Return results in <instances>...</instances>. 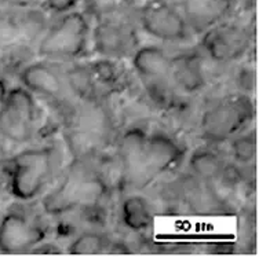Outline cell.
Instances as JSON below:
<instances>
[{"instance_id": "cell-7", "label": "cell", "mask_w": 259, "mask_h": 257, "mask_svg": "<svg viewBox=\"0 0 259 257\" xmlns=\"http://www.w3.org/2000/svg\"><path fill=\"white\" fill-rule=\"evenodd\" d=\"M251 30L239 22L225 21L201 35L200 47L215 64H230L247 53Z\"/></svg>"}, {"instance_id": "cell-12", "label": "cell", "mask_w": 259, "mask_h": 257, "mask_svg": "<svg viewBox=\"0 0 259 257\" xmlns=\"http://www.w3.org/2000/svg\"><path fill=\"white\" fill-rule=\"evenodd\" d=\"M178 6L192 35L201 36L229 20L237 0H180Z\"/></svg>"}, {"instance_id": "cell-11", "label": "cell", "mask_w": 259, "mask_h": 257, "mask_svg": "<svg viewBox=\"0 0 259 257\" xmlns=\"http://www.w3.org/2000/svg\"><path fill=\"white\" fill-rule=\"evenodd\" d=\"M184 156L182 144L169 134L163 131L148 134L144 144V165L150 182L175 168Z\"/></svg>"}, {"instance_id": "cell-4", "label": "cell", "mask_w": 259, "mask_h": 257, "mask_svg": "<svg viewBox=\"0 0 259 257\" xmlns=\"http://www.w3.org/2000/svg\"><path fill=\"white\" fill-rule=\"evenodd\" d=\"M256 109L248 94H233L222 98L201 116L200 134L209 143H224L244 131L252 123Z\"/></svg>"}, {"instance_id": "cell-20", "label": "cell", "mask_w": 259, "mask_h": 257, "mask_svg": "<svg viewBox=\"0 0 259 257\" xmlns=\"http://www.w3.org/2000/svg\"><path fill=\"white\" fill-rule=\"evenodd\" d=\"M109 238L97 230H90L79 234L68 245L69 254H102L109 245Z\"/></svg>"}, {"instance_id": "cell-14", "label": "cell", "mask_w": 259, "mask_h": 257, "mask_svg": "<svg viewBox=\"0 0 259 257\" xmlns=\"http://www.w3.org/2000/svg\"><path fill=\"white\" fill-rule=\"evenodd\" d=\"M21 85L30 94L46 98H60L64 94V79L55 68L46 62H33L24 66L18 74Z\"/></svg>"}, {"instance_id": "cell-16", "label": "cell", "mask_w": 259, "mask_h": 257, "mask_svg": "<svg viewBox=\"0 0 259 257\" xmlns=\"http://www.w3.org/2000/svg\"><path fill=\"white\" fill-rule=\"evenodd\" d=\"M120 222L128 231L141 234L153 224V211L149 201L138 194H131L121 201Z\"/></svg>"}, {"instance_id": "cell-25", "label": "cell", "mask_w": 259, "mask_h": 257, "mask_svg": "<svg viewBox=\"0 0 259 257\" xmlns=\"http://www.w3.org/2000/svg\"><path fill=\"white\" fill-rule=\"evenodd\" d=\"M30 253H37V254H55V253H62V249L57 246L54 242H45V241H41V242L32 249V252Z\"/></svg>"}, {"instance_id": "cell-26", "label": "cell", "mask_w": 259, "mask_h": 257, "mask_svg": "<svg viewBox=\"0 0 259 257\" xmlns=\"http://www.w3.org/2000/svg\"><path fill=\"white\" fill-rule=\"evenodd\" d=\"M130 252H131L130 247L123 241H109V245L106 247V252L105 253H109V254H125V253Z\"/></svg>"}, {"instance_id": "cell-18", "label": "cell", "mask_w": 259, "mask_h": 257, "mask_svg": "<svg viewBox=\"0 0 259 257\" xmlns=\"http://www.w3.org/2000/svg\"><path fill=\"white\" fill-rule=\"evenodd\" d=\"M101 142H102V136L94 129L79 127L66 132V143L69 146L72 154L75 156V160L87 161L91 159L95 151L100 148Z\"/></svg>"}, {"instance_id": "cell-19", "label": "cell", "mask_w": 259, "mask_h": 257, "mask_svg": "<svg viewBox=\"0 0 259 257\" xmlns=\"http://www.w3.org/2000/svg\"><path fill=\"white\" fill-rule=\"evenodd\" d=\"M84 13L95 21L131 14L135 10L134 0H81Z\"/></svg>"}, {"instance_id": "cell-24", "label": "cell", "mask_w": 259, "mask_h": 257, "mask_svg": "<svg viewBox=\"0 0 259 257\" xmlns=\"http://www.w3.org/2000/svg\"><path fill=\"white\" fill-rule=\"evenodd\" d=\"M81 0H41L43 9L47 13L57 15V17L76 10Z\"/></svg>"}, {"instance_id": "cell-21", "label": "cell", "mask_w": 259, "mask_h": 257, "mask_svg": "<svg viewBox=\"0 0 259 257\" xmlns=\"http://www.w3.org/2000/svg\"><path fill=\"white\" fill-rule=\"evenodd\" d=\"M256 151H258V139L255 129L241 131L230 139V153L237 164H243V165L252 164L256 159Z\"/></svg>"}, {"instance_id": "cell-10", "label": "cell", "mask_w": 259, "mask_h": 257, "mask_svg": "<svg viewBox=\"0 0 259 257\" xmlns=\"http://www.w3.org/2000/svg\"><path fill=\"white\" fill-rule=\"evenodd\" d=\"M146 136L148 134L144 129L134 127L125 131L119 143L121 180L135 190H142L152 183L144 165V144Z\"/></svg>"}, {"instance_id": "cell-2", "label": "cell", "mask_w": 259, "mask_h": 257, "mask_svg": "<svg viewBox=\"0 0 259 257\" xmlns=\"http://www.w3.org/2000/svg\"><path fill=\"white\" fill-rule=\"evenodd\" d=\"M9 188L18 201H32L43 193L57 168L54 146L21 150L6 163Z\"/></svg>"}, {"instance_id": "cell-6", "label": "cell", "mask_w": 259, "mask_h": 257, "mask_svg": "<svg viewBox=\"0 0 259 257\" xmlns=\"http://www.w3.org/2000/svg\"><path fill=\"white\" fill-rule=\"evenodd\" d=\"M37 106L22 85L7 91L0 105V135L14 143H26L35 134Z\"/></svg>"}, {"instance_id": "cell-5", "label": "cell", "mask_w": 259, "mask_h": 257, "mask_svg": "<svg viewBox=\"0 0 259 257\" xmlns=\"http://www.w3.org/2000/svg\"><path fill=\"white\" fill-rule=\"evenodd\" d=\"M134 11L141 29L153 39L185 43L192 37L180 6L172 0H146Z\"/></svg>"}, {"instance_id": "cell-15", "label": "cell", "mask_w": 259, "mask_h": 257, "mask_svg": "<svg viewBox=\"0 0 259 257\" xmlns=\"http://www.w3.org/2000/svg\"><path fill=\"white\" fill-rule=\"evenodd\" d=\"M171 57L160 45H142L133 53V68L137 74L148 81L168 80V69Z\"/></svg>"}, {"instance_id": "cell-28", "label": "cell", "mask_w": 259, "mask_h": 257, "mask_svg": "<svg viewBox=\"0 0 259 257\" xmlns=\"http://www.w3.org/2000/svg\"><path fill=\"white\" fill-rule=\"evenodd\" d=\"M7 91H9V88H7V85H6L5 80L0 79V105H2V102L5 100Z\"/></svg>"}, {"instance_id": "cell-8", "label": "cell", "mask_w": 259, "mask_h": 257, "mask_svg": "<svg viewBox=\"0 0 259 257\" xmlns=\"http://www.w3.org/2000/svg\"><path fill=\"white\" fill-rule=\"evenodd\" d=\"M91 29L94 51L102 58L120 60L133 54L138 47L135 25L128 20V14L95 21Z\"/></svg>"}, {"instance_id": "cell-9", "label": "cell", "mask_w": 259, "mask_h": 257, "mask_svg": "<svg viewBox=\"0 0 259 257\" xmlns=\"http://www.w3.org/2000/svg\"><path fill=\"white\" fill-rule=\"evenodd\" d=\"M46 238L45 226L24 212L10 211L0 220V253H30Z\"/></svg>"}, {"instance_id": "cell-29", "label": "cell", "mask_w": 259, "mask_h": 257, "mask_svg": "<svg viewBox=\"0 0 259 257\" xmlns=\"http://www.w3.org/2000/svg\"><path fill=\"white\" fill-rule=\"evenodd\" d=\"M7 151L6 148L0 144V168H5L6 163H7Z\"/></svg>"}, {"instance_id": "cell-17", "label": "cell", "mask_w": 259, "mask_h": 257, "mask_svg": "<svg viewBox=\"0 0 259 257\" xmlns=\"http://www.w3.org/2000/svg\"><path fill=\"white\" fill-rule=\"evenodd\" d=\"M225 165L226 163L222 157L211 148H197L188 160V167L193 178L204 183L221 179Z\"/></svg>"}, {"instance_id": "cell-13", "label": "cell", "mask_w": 259, "mask_h": 257, "mask_svg": "<svg viewBox=\"0 0 259 257\" xmlns=\"http://www.w3.org/2000/svg\"><path fill=\"white\" fill-rule=\"evenodd\" d=\"M168 80L185 94H197L207 84L201 58L196 53H181L171 57Z\"/></svg>"}, {"instance_id": "cell-22", "label": "cell", "mask_w": 259, "mask_h": 257, "mask_svg": "<svg viewBox=\"0 0 259 257\" xmlns=\"http://www.w3.org/2000/svg\"><path fill=\"white\" fill-rule=\"evenodd\" d=\"M95 87L102 85L105 88H113L121 80V72L115 64V60L109 58H98L85 65Z\"/></svg>"}, {"instance_id": "cell-3", "label": "cell", "mask_w": 259, "mask_h": 257, "mask_svg": "<svg viewBox=\"0 0 259 257\" xmlns=\"http://www.w3.org/2000/svg\"><path fill=\"white\" fill-rule=\"evenodd\" d=\"M90 20L89 15L79 10L60 15L40 39L39 57L58 61H73L83 57L91 37Z\"/></svg>"}, {"instance_id": "cell-23", "label": "cell", "mask_w": 259, "mask_h": 257, "mask_svg": "<svg viewBox=\"0 0 259 257\" xmlns=\"http://www.w3.org/2000/svg\"><path fill=\"white\" fill-rule=\"evenodd\" d=\"M66 80L70 84V88L79 94L81 98H90L94 94L95 87L94 81L91 79L87 66H75L66 73Z\"/></svg>"}, {"instance_id": "cell-1", "label": "cell", "mask_w": 259, "mask_h": 257, "mask_svg": "<svg viewBox=\"0 0 259 257\" xmlns=\"http://www.w3.org/2000/svg\"><path fill=\"white\" fill-rule=\"evenodd\" d=\"M110 184L102 172L87 167L85 160H75L64 178L41 201L50 216H62L79 208L98 205L109 193Z\"/></svg>"}, {"instance_id": "cell-27", "label": "cell", "mask_w": 259, "mask_h": 257, "mask_svg": "<svg viewBox=\"0 0 259 257\" xmlns=\"http://www.w3.org/2000/svg\"><path fill=\"white\" fill-rule=\"evenodd\" d=\"M241 7L247 14H251L256 7V0H241Z\"/></svg>"}]
</instances>
